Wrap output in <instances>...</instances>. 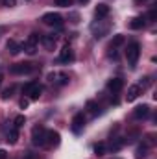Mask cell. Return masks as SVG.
I'll use <instances>...</instances> for the list:
<instances>
[{"label": "cell", "instance_id": "1", "mask_svg": "<svg viewBox=\"0 0 157 159\" xmlns=\"http://www.w3.org/2000/svg\"><path fill=\"white\" fill-rule=\"evenodd\" d=\"M139 57H141V44H139L137 41H133V43H129V44H128V50H126L128 65H129L131 69H135V65H137Z\"/></svg>", "mask_w": 157, "mask_h": 159}, {"label": "cell", "instance_id": "2", "mask_svg": "<svg viewBox=\"0 0 157 159\" xmlns=\"http://www.w3.org/2000/svg\"><path fill=\"white\" fill-rule=\"evenodd\" d=\"M22 91H24V94H26L30 100H39V96L43 94V87H41L37 81H30V83H26Z\"/></svg>", "mask_w": 157, "mask_h": 159}, {"label": "cell", "instance_id": "3", "mask_svg": "<svg viewBox=\"0 0 157 159\" xmlns=\"http://www.w3.org/2000/svg\"><path fill=\"white\" fill-rule=\"evenodd\" d=\"M41 20H43L46 26H56V28H59V26L63 24V17H61L59 13H54V11H50V13H44Z\"/></svg>", "mask_w": 157, "mask_h": 159}, {"label": "cell", "instance_id": "4", "mask_svg": "<svg viewBox=\"0 0 157 159\" xmlns=\"http://www.w3.org/2000/svg\"><path fill=\"white\" fill-rule=\"evenodd\" d=\"M41 37L37 35V34H32L30 37H28V41L22 44V50L26 52V54H30V56H34L35 52H37V44H39Z\"/></svg>", "mask_w": 157, "mask_h": 159}, {"label": "cell", "instance_id": "5", "mask_svg": "<svg viewBox=\"0 0 157 159\" xmlns=\"http://www.w3.org/2000/svg\"><path fill=\"white\" fill-rule=\"evenodd\" d=\"M34 65L32 63H15V65H11V74H15V76H22V74H30V72H34Z\"/></svg>", "mask_w": 157, "mask_h": 159}, {"label": "cell", "instance_id": "6", "mask_svg": "<svg viewBox=\"0 0 157 159\" xmlns=\"http://www.w3.org/2000/svg\"><path fill=\"white\" fill-rule=\"evenodd\" d=\"M44 135H46V129L43 128V126H35L34 129H32V143L35 144V146H44Z\"/></svg>", "mask_w": 157, "mask_h": 159}, {"label": "cell", "instance_id": "7", "mask_svg": "<svg viewBox=\"0 0 157 159\" xmlns=\"http://www.w3.org/2000/svg\"><path fill=\"white\" fill-rule=\"evenodd\" d=\"M74 57H76V56H74V50L67 44V46H63V48L59 50V57H57V59H59V63H72Z\"/></svg>", "mask_w": 157, "mask_h": 159}, {"label": "cell", "instance_id": "8", "mask_svg": "<svg viewBox=\"0 0 157 159\" xmlns=\"http://www.w3.org/2000/svg\"><path fill=\"white\" fill-rule=\"evenodd\" d=\"M59 143H61L59 133H57V131H54V129H46V135H44V144H46V146H50V148H54V146H57Z\"/></svg>", "mask_w": 157, "mask_h": 159}, {"label": "cell", "instance_id": "9", "mask_svg": "<svg viewBox=\"0 0 157 159\" xmlns=\"http://www.w3.org/2000/svg\"><path fill=\"white\" fill-rule=\"evenodd\" d=\"M48 80L52 83H56V85H67L69 83V74H65V72H52V74H48Z\"/></svg>", "mask_w": 157, "mask_h": 159}, {"label": "cell", "instance_id": "10", "mask_svg": "<svg viewBox=\"0 0 157 159\" xmlns=\"http://www.w3.org/2000/svg\"><path fill=\"white\" fill-rule=\"evenodd\" d=\"M107 89H109L113 94H118V93L124 89V80H122V78H113V80H109V83H107Z\"/></svg>", "mask_w": 157, "mask_h": 159}, {"label": "cell", "instance_id": "11", "mask_svg": "<svg viewBox=\"0 0 157 159\" xmlns=\"http://www.w3.org/2000/svg\"><path fill=\"white\" fill-rule=\"evenodd\" d=\"M83 124H85V115L83 113H76L74 119H72V131L74 133H79L81 128H83Z\"/></svg>", "mask_w": 157, "mask_h": 159}, {"label": "cell", "instance_id": "12", "mask_svg": "<svg viewBox=\"0 0 157 159\" xmlns=\"http://www.w3.org/2000/svg\"><path fill=\"white\" fill-rule=\"evenodd\" d=\"M150 115V106H146V104H142V106H139V107H135V111H133V117L135 119H146Z\"/></svg>", "mask_w": 157, "mask_h": 159}, {"label": "cell", "instance_id": "13", "mask_svg": "<svg viewBox=\"0 0 157 159\" xmlns=\"http://www.w3.org/2000/svg\"><path fill=\"white\" fill-rule=\"evenodd\" d=\"M139 94H141V85H131V87L128 89L126 100H128V102H133V100H137V98H139Z\"/></svg>", "mask_w": 157, "mask_h": 159}, {"label": "cell", "instance_id": "14", "mask_svg": "<svg viewBox=\"0 0 157 159\" xmlns=\"http://www.w3.org/2000/svg\"><path fill=\"white\" fill-rule=\"evenodd\" d=\"M56 41H57V35H54V34H52V35H43V37H41V43H43L48 50H52V48L56 46Z\"/></svg>", "mask_w": 157, "mask_h": 159}, {"label": "cell", "instance_id": "15", "mask_svg": "<svg viewBox=\"0 0 157 159\" xmlns=\"http://www.w3.org/2000/svg\"><path fill=\"white\" fill-rule=\"evenodd\" d=\"M144 24H146V17H135V19H131L129 28L131 30H141V28H144Z\"/></svg>", "mask_w": 157, "mask_h": 159}, {"label": "cell", "instance_id": "16", "mask_svg": "<svg viewBox=\"0 0 157 159\" xmlns=\"http://www.w3.org/2000/svg\"><path fill=\"white\" fill-rule=\"evenodd\" d=\"M94 13H96V17H98V19H102V17H107V15H109V6H107V4H98Z\"/></svg>", "mask_w": 157, "mask_h": 159}, {"label": "cell", "instance_id": "17", "mask_svg": "<svg viewBox=\"0 0 157 159\" xmlns=\"http://www.w3.org/2000/svg\"><path fill=\"white\" fill-rule=\"evenodd\" d=\"M7 50H9V52H11V54L15 56V54H19V52L22 50V44H19L17 41L11 39V41H7Z\"/></svg>", "mask_w": 157, "mask_h": 159}, {"label": "cell", "instance_id": "18", "mask_svg": "<svg viewBox=\"0 0 157 159\" xmlns=\"http://www.w3.org/2000/svg\"><path fill=\"white\" fill-rule=\"evenodd\" d=\"M17 139H19V129H17V128H11L9 133H7V139H6V141H7L9 144H15Z\"/></svg>", "mask_w": 157, "mask_h": 159}, {"label": "cell", "instance_id": "19", "mask_svg": "<svg viewBox=\"0 0 157 159\" xmlns=\"http://www.w3.org/2000/svg\"><path fill=\"white\" fill-rule=\"evenodd\" d=\"M94 154H96V156H105V154H107V146H105L104 143H98V144L94 146Z\"/></svg>", "mask_w": 157, "mask_h": 159}, {"label": "cell", "instance_id": "20", "mask_svg": "<svg viewBox=\"0 0 157 159\" xmlns=\"http://www.w3.org/2000/svg\"><path fill=\"white\" fill-rule=\"evenodd\" d=\"M85 106H87V109L91 111V115H98V109H100V107H98V104H96V102L89 100V102H87Z\"/></svg>", "mask_w": 157, "mask_h": 159}, {"label": "cell", "instance_id": "21", "mask_svg": "<svg viewBox=\"0 0 157 159\" xmlns=\"http://www.w3.org/2000/svg\"><path fill=\"white\" fill-rule=\"evenodd\" d=\"M24 124H26V117L24 115H19V117H15V120H13V128H17V129L22 128Z\"/></svg>", "mask_w": 157, "mask_h": 159}, {"label": "cell", "instance_id": "22", "mask_svg": "<svg viewBox=\"0 0 157 159\" xmlns=\"http://www.w3.org/2000/svg\"><path fill=\"white\" fill-rule=\"evenodd\" d=\"M122 43H124V35H115L113 41H111V44H109V48H117V46H120Z\"/></svg>", "mask_w": 157, "mask_h": 159}, {"label": "cell", "instance_id": "23", "mask_svg": "<svg viewBox=\"0 0 157 159\" xmlns=\"http://www.w3.org/2000/svg\"><path fill=\"white\" fill-rule=\"evenodd\" d=\"M13 93H15V87H9V89L2 91V100H9L13 96Z\"/></svg>", "mask_w": 157, "mask_h": 159}, {"label": "cell", "instance_id": "24", "mask_svg": "<svg viewBox=\"0 0 157 159\" xmlns=\"http://www.w3.org/2000/svg\"><path fill=\"white\" fill-rule=\"evenodd\" d=\"M54 4L59 7H69V6H72V0H54Z\"/></svg>", "mask_w": 157, "mask_h": 159}, {"label": "cell", "instance_id": "25", "mask_svg": "<svg viewBox=\"0 0 157 159\" xmlns=\"http://www.w3.org/2000/svg\"><path fill=\"white\" fill-rule=\"evenodd\" d=\"M146 157V146H139L137 148V159H144Z\"/></svg>", "mask_w": 157, "mask_h": 159}, {"label": "cell", "instance_id": "26", "mask_svg": "<svg viewBox=\"0 0 157 159\" xmlns=\"http://www.w3.org/2000/svg\"><path fill=\"white\" fill-rule=\"evenodd\" d=\"M4 6L6 7H15L17 6V0H4Z\"/></svg>", "mask_w": 157, "mask_h": 159}, {"label": "cell", "instance_id": "27", "mask_svg": "<svg viewBox=\"0 0 157 159\" xmlns=\"http://www.w3.org/2000/svg\"><path fill=\"white\" fill-rule=\"evenodd\" d=\"M155 17H157V11L155 9H152V11L148 13V19H150V20H155Z\"/></svg>", "mask_w": 157, "mask_h": 159}, {"label": "cell", "instance_id": "28", "mask_svg": "<svg viewBox=\"0 0 157 159\" xmlns=\"http://www.w3.org/2000/svg\"><path fill=\"white\" fill-rule=\"evenodd\" d=\"M26 106H28V100H26V98H22V100H20V107H22V109H24V107H26Z\"/></svg>", "mask_w": 157, "mask_h": 159}, {"label": "cell", "instance_id": "29", "mask_svg": "<svg viewBox=\"0 0 157 159\" xmlns=\"http://www.w3.org/2000/svg\"><path fill=\"white\" fill-rule=\"evenodd\" d=\"M7 157V154H6V150H0V159H6Z\"/></svg>", "mask_w": 157, "mask_h": 159}, {"label": "cell", "instance_id": "30", "mask_svg": "<svg viewBox=\"0 0 157 159\" xmlns=\"http://www.w3.org/2000/svg\"><path fill=\"white\" fill-rule=\"evenodd\" d=\"M26 159H35V156H34L32 152H28V154H26Z\"/></svg>", "mask_w": 157, "mask_h": 159}, {"label": "cell", "instance_id": "31", "mask_svg": "<svg viewBox=\"0 0 157 159\" xmlns=\"http://www.w3.org/2000/svg\"><path fill=\"white\" fill-rule=\"evenodd\" d=\"M2 80H4V76H2V72H0V85H2Z\"/></svg>", "mask_w": 157, "mask_h": 159}, {"label": "cell", "instance_id": "32", "mask_svg": "<svg viewBox=\"0 0 157 159\" xmlns=\"http://www.w3.org/2000/svg\"><path fill=\"white\" fill-rule=\"evenodd\" d=\"M79 2H81V4H85V2H89V0H79Z\"/></svg>", "mask_w": 157, "mask_h": 159}, {"label": "cell", "instance_id": "33", "mask_svg": "<svg viewBox=\"0 0 157 159\" xmlns=\"http://www.w3.org/2000/svg\"><path fill=\"white\" fill-rule=\"evenodd\" d=\"M137 2H141V0H137Z\"/></svg>", "mask_w": 157, "mask_h": 159}]
</instances>
